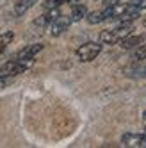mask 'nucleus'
<instances>
[{"label": "nucleus", "mask_w": 146, "mask_h": 148, "mask_svg": "<svg viewBox=\"0 0 146 148\" xmlns=\"http://www.w3.org/2000/svg\"><path fill=\"white\" fill-rule=\"evenodd\" d=\"M132 30H134V22H119L118 25L107 30H102L100 41L103 45H119V41H123L127 36L132 34Z\"/></svg>", "instance_id": "nucleus-1"}, {"label": "nucleus", "mask_w": 146, "mask_h": 148, "mask_svg": "<svg viewBox=\"0 0 146 148\" xmlns=\"http://www.w3.org/2000/svg\"><path fill=\"white\" fill-rule=\"evenodd\" d=\"M34 66V57H13L0 68V77H18Z\"/></svg>", "instance_id": "nucleus-2"}, {"label": "nucleus", "mask_w": 146, "mask_h": 148, "mask_svg": "<svg viewBox=\"0 0 146 148\" xmlns=\"http://www.w3.org/2000/svg\"><path fill=\"white\" fill-rule=\"evenodd\" d=\"M102 41L98 43V41H87V43L84 45H80L75 52V56L80 62H91V61H95L100 54H102Z\"/></svg>", "instance_id": "nucleus-3"}, {"label": "nucleus", "mask_w": 146, "mask_h": 148, "mask_svg": "<svg viewBox=\"0 0 146 148\" xmlns=\"http://www.w3.org/2000/svg\"><path fill=\"white\" fill-rule=\"evenodd\" d=\"M71 23H73V18H71L70 13H68V14H61V13H59V14L50 22V25H48L46 29H48L50 36L57 38V36H61L62 32H66L68 27H70Z\"/></svg>", "instance_id": "nucleus-4"}, {"label": "nucleus", "mask_w": 146, "mask_h": 148, "mask_svg": "<svg viewBox=\"0 0 146 148\" xmlns=\"http://www.w3.org/2000/svg\"><path fill=\"white\" fill-rule=\"evenodd\" d=\"M121 145L127 148H146V134L127 132L121 136Z\"/></svg>", "instance_id": "nucleus-5"}, {"label": "nucleus", "mask_w": 146, "mask_h": 148, "mask_svg": "<svg viewBox=\"0 0 146 148\" xmlns=\"http://www.w3.org/2000/svg\"><path fill=\"white\" fill-rule=\"evenodd\" d=\"M86 20L91 23V25H95V23H102V22H107V20H112V13H111V7L105 5L103 9H100V11H95V13H91L86 16Z\"/></svg>", "instance_id": "nucleus-6"}, {"label": "nucleus", "mask_w": 146, "mask_h": 148, "mask_svg": "<svg viewBox=\"0 0 146 148\" xmlns=\"http://www.w3.org/2000/svg\"><path fill=\"white\" fill-rule=\"evenodd\" d=\"M38 2V0H18V2H14V7H13V16L18 18V16H23L30 7H32L34 4Z\"/></svg>", "instance_id": "nucleus-7"}, {"label": "nucleus", "mask_w": 146, "mask_h": 148, "mask_svg": "<svg viewBox=\"0 0 146 148\" xmlns=\"http://www.w3.org/2000/svg\"><path fill=\"white\" fill-rule=\"evenodd\" d=\"M41 50H43V45H41V43H32V45L22 48L20 52H16L14 57H36Z\"/></svg>", "instance_id": "nucleus-8"}, {"label": "nucleus", "mask_w": 146, "mask_h": 148, "mask_svg": "<svg viewBox=\"0 0 146 148\" xmlns=\"http://www.w3.org/2000/svg\"><path fill=\"white\" fill-rule=\"evenodd\" d=\"M143 43V36H127L123 41H119V47L125 48V50H128V48H135V47H139Z\"/></svg>", "instance_id": "nucleus-9"}, {"label": "nucleus", "mask_w": 146, "mask_h": 148, "mask_svg": "<svg viewBox=\"0 0 146 148\" xmlns=\"http://www.w3.org/2000/svg\"><path fill=\"white\" fill-rule=\"evenodd\" d=\"M70 14L73 18V22H80V20H84L87 16V9H86V5L77 4V5H73V9H71Z\"/></svg>", "instance_id": "nucleus-10"}, {"label": "nucleus", "mask_w": 146, "mask_h": 148, "mask_svg": "<svg viewBox=\"0 0 146 148\" xmlns=\"http://www.w3.org/2000/svg\"><path fill=\"white\" fill-rule=\"evenodd\" d=\"M130 59L135 61V62L146 61V43H141L139 47H135L134 52H132V56H130Z\"/></svg>", "instance_id": "nucleus-11"}, {"label": "nucleus", "mask_w": 146, "mask_h": 148, "mask_svg": "<svg viewBox=\"0 0 146 148\" xmlns=\"http://www.w3.org/2000/svg\"><path fill=\"white\" fill-rule=\"evenodd\" d=\"M14 39V32L13 30H7V32H4V34H0V54L9 47V43Z\"/></svg>", "instance_id": "nucleus-12"}, {"label": "nucleus", "mask_w": 146, "mask_h": 148, "mask_svg": "<svg viewBox=\"0 0 146 148\" xmlns=\"http://www.w3.org/2000/svg\"><path fill=\"white\" fill-rule=\"evenodd\" d=\"M70 2H73V0H46L43 4V9L45 11H52V9H59L61 5L70 4Z\"/></svg>", "instance_id": "nucleus-13"}, {"label": "nucleus", "mask_w": 146, "mask_h": 148, "mask_svg": "<svg viewBox=\"0 0 146 148\" xmlns=\"http://www.w3.org/2000/svg\"><path fill=\"white\" fill-rule=\"evenodd\" d=\"M144 27H146V18H144Z\"/></svg>", "instance_id": "nucleus-14"}, {"label": "nucleus", "mask_w": 146, "mask_h": 148, "mask_svg": "<svg viewBox=\"0 0 146 148\" xmlns=\"http://www.w3.org/2000/svg\"><path fill=\"white\" fill-rule=\"evenodd\" d=\"M73 2H78V0H73Z\"/></svg>", "instance_id": "nucleus-15"}]
</instances>
